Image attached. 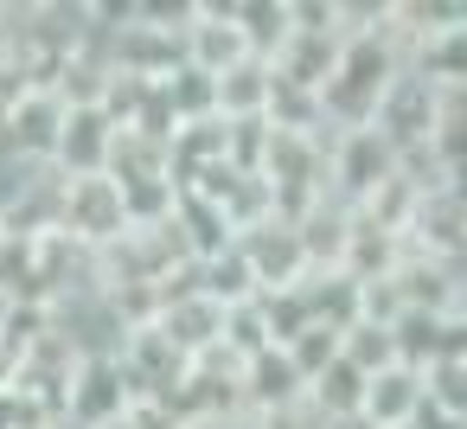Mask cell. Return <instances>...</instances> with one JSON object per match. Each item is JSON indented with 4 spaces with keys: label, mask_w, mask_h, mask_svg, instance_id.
Returning <instances> with one entry per match:
<instances>
[{
    "label": "cell",
    "mask_w": 467,
    "mask_h": 429,
    "mask_svg": "<svg viewBox=\"0 0 467 429\" xmlns=\"http://www.w3.org/2000/svg\"><path fill=\"white\" fill-rule=\"evenodd\" d=\"M97 429H154V416H148V410H129V416H116V423H97Z\"/></svg>",
    "instance_id": "4fadbf2b"
},
{
    "label": "cell",
    "mask_w": 467,
    "mask_h": 429,
    "mask_svg": "<svg viewBox=\"0 0 467 429\" xmlns=\"http://www.w3.org/2000/svg\"><path fill=\"white\" fill-rule=\"evenodd\" d=\"M65 116H71V103L52 84H33L7 116H0V148H7L14 161H26V167H52L58 135H65Z\"/></svg>",
    "instance_id": "277c9868"
},
{
    "label": "cell",
    "mask_w": 467,
    "mask_h": 429,
    "mask_svg": "<svg viewBox=\"0 0 467 429\" xmlns=\"http://www.w3.org/2000/svg\"><path fill=\"white\" fill-rule=\"evenodd\" d=\"M339 359H346L352 371H365V378H371V371H384V365H397V359H403L397 327L365 320V314H358V320H346V327H339Z\"/></svg>",
    "instance_id": "8fae6325"
},
{
    "label": "cell",
    "mask_w": 467,
    "mask_h": 429,
    "mask_svg": "<svg viewBox=\"0 0 467 429\" xmlns=\"http://www.w3.org/2000/svg\"><path fill=\"white\" fill-rule=\"evenodd\" d=\"M58 231L78 250H116L129 237V199L116 173H90V180H58Z\"/></svg>",
    "instance_id": "7a4b0ae2"
},
{
    "label": "cell",
    "mask_w": 467,
    "mask_h": 429,
    "mask_svg": "<svg viewBox=\"0 0 467 429\" xmlns=\"http://www.w3.org/2000/svg\"><path fill=\"white\" fill-rule=\"evenodd\" d=\"M282 352H288V359H295V371L314 384V378H320V371L339 359V327H327V320H307V327H301V333H295Z\"/></svg>",
    "instance_id": "7c38bea8"
},
{
    "label": "cell",
    "mask_w": 467,
    "mask_h": 429,
    "mask_svg": "<svg viewBox=\"0 0 467 429\" xmlns=\"http://www.w3.org/2000/svg\"><path fill=\"white\" fill-rule=\"evenodd\" d=\"M212 84H218V122H269V103H275L269 58H244V65H231Z\"/></svg>",
    "instance_id": "9c48e42d"
},
{
    "label": "cell",
    "mask_w": 467,
    "mask_h": 429,
    "mask_svg": "<svg viewBox=\"0 0 467 429\" xmlns=\"http://www.w3.org/2000/svg\"><path fill=\"white\" fill-rule=\"evenodd\" d=\"M199 295H212L224 314H231V308L263 301V288H256V269H250L244 244H224L218 256H205V263H199Z\"/></svg>",
    "instance_id": "30bf717a"
},
{
    "label": "cell",
    "mask_w": 467,
    "mask_h": 429,
    "mask_svg": "<svg viewBox=\"0 0 467 429\" xmlns=\"http://www.w3.org/2000/svg\"><path fill=\"white\" fill-rule=\"evenodd\" d=\"M244 58H256V52H250L244 26H237V14H231V0H224V7H192V26H186V39H180V65H192V71H205V78H224V71L244 65Z\"/></svg>",
    "instance_id": "8992f818"
},
{
    "label": "cell",
    "mask_w": 467,
    "mask_h": 429,
    "mask_svg": "<svg viewBox=\"0 0 467 429\" xmlns=\"http://www.w3.org/2000/svg\"><path fill=\"white\" fill-rule=\"evenodd\" d=\"M429 416V371L397 359L384 371L365 378V410H358V429H416Z\"/></svg>",
    "instance_id": "5b68a950"
},
{
    "label": "cell",
    "mask_w": 467,
    "mask_h": 429,
    "mask_svg": "<svg viewBox=\"0 0 467 429\" xmlns=\"http://www.w3.org/2000/svg\"><path fill=\"white\" fill-rule=\"evenodd\" d=\"M371 129H378L397 154L429 148V141H435V129H441V84H429L422 71H397V78H390V90H384V97H378V110H371Z\"/></svg>",
    "instance_id": "3957f363"
},
{
    "label": "cell",
    "mask_w": 467,
    "mask_h": 429,
    "mask_svg": "<svg viewBox=\"0 0 467 429\" xmlns=\"http://www.w3.org/2000/svg\"><path fill=\"white\" fill-rule=\"evenodd\" d=\"M397 167H403V154L365 122V129H333L327 135V193L339 199V205H365L378 186H390L397 180Z\"/></svg>",
    "instance_id": "6da1fadb"
},
{
    "label": "cell",
    "mask_w": 467,
    "mask_h": 429,
    "mask_svg": "<svg viewBox=\"0 0 467 429\" xmlns=\"http://www.w3.org/2000/svg\"><path fill=\"white\" fill-rule=\"evenodd\" d=\"M116 135H122V129L109 122V110H71V116H65V135H58V154H52V173H58V180L109 173Z\"/></svg>",
    "instance_id": "52a82bcc"
},
{
    "label": "cell",
    "mask_w": 467,
    "mask_h": 429,
    "mask_svg": "<svg viewBox=\"0 0 467 429\" xmlns=\"http://www.w3.org/2000/svg\"><path fill=\"white\" fill-rule=\"evenodd\" d=\"M186 359H205V352H218L224 346V308L212 301V295H199V288H186V295H173L167 308H161V320H154Z\"/></svg>",
    "instance_id": "ba28073f"
}]
</instances>
